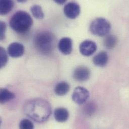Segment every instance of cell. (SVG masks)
Listing matches in <instances>:
<instances>
[{"mask_svg":"<svg viewBox=\"0 0 129 129\" xmlns=\"http://www.w3.org/2000/svg\"><path fill=\"white\" fill-rule=\"evenodd\" d=\"M25 114L38 123L46 121L52 113L49 103L42 99H34L27 101L24 106Z\"/></svg>","mask_w":129,"mask_h":129,"instance_id":"cell-1","label":"cell"},{"mask_svg":"<svg viewBox=\"0 0 129 129\" xmlns=\"http://www.w3.org/2000/svg\"><path fill=\"white\" fill-rule=\"evenodd\" d=\"M33 24L32 17L29 13L24 11L16 12L11 18L10 27L19 34H24L31 28Z\"/></svg>","mask_w":129,"mask_h":129,"instance_id":"cell-2","label":"cell"},{"mask_svg":"<svg viewBox=\"0 0 129 129\" xmlns=\"http://www.w3.org/2000/svg\"><path fill=\"white\" fill-rule=\"evenodd\" d=\"M34 43L39 52L43 54H49L54 49L55 37L49 31H41L35 35Z\"/></svg>","mask_w":129,"mask_h":129,"instance_id":"cell-3","label":"cell"},{"mask_svg":"<svg viewBox=\"0 0 129 129\" xmlns=\"http://www.w3.org/2000/svg\"><path fill=\"white\" fill-rule=\"evenodd\" d=\"M111 29V23L104 18H96L92 21L89 26L90 32L94 35L100 37L107 35Z\"/></svg>","mask_w":129,"mask_h":129,"instance_id":"cell-4","label":"cell"},{"mask_svg":"<svg viewBox=\"0 0 129 129\" xmlns=\"http://www.w3.org/2000/svg\"><path fill=\"white\" fill-rule=\"evenodd\" d=\"M89 97V92L82 86L76 87L72 94V100L76 104L81 105L85 103Z\"/></svg>","mask_w":129,"mask_h":129,"instance_id":"cell-5","label":"cell"},{"mask_svg":"<svg viewBox=\"0 0 129 129\" xmlns=\"http://www.w3.org/2000/svg\"><path fill=\"white\" fill-rule=\"evenodd\" d=\"M63 12L67 18L71 19H75L80 14V7L75 2H69L65 5Z\"/></svg>","mask_w":129,"mask_h":129,"instance_id":"cell-6","label":"cell"},{"mask_svg":"<svg viewBox=\"0 0 129 129\" xmlns=\"http://www.w3.org/2000/svg\"><path fill=\"white\" fill-rule=\"evenodd\" d=\"M97 45L96 43L91 40H86L82 42L79 45L80 53L85 56L92 55L96 50Z\"/></svg>","mask_w":129,"mask_h":129,"instance_id":"cell-7","label":"cell"},{"mask_svg":"<svg viewBox=\"0 0 129 129\" xmlns=\"http://www.w3.org/2000/svg\"><path fill=\"white\" fill-rule=\"evenodd\" d=\"M90 71L88 68L84 66H79L76 68L73 73V78L78 82L87 80L90 77Z\"/></svg>","mask_w":129,"mask_h":129,"instance_id":"cell-8","label":"cell"},{"mask_svg":"<svg viewBox=\"0 0 129 129\" xmlns=\"http://www.w3.org/2000/svg\"><path fill=\"white\" fill-rule=\"evenodd\" d=\"M24 50V46L22 43L13 42L9 45L7 52L11 57L13 58H18L23 55Z\"/></svg>","mask_w":129,"mask_h":129,"instance_id":"cell-9","label":"cell"},{"mask_svg":"<svg viewBox=\"0 0 129 129\" xmlns=\"http://www.w3.org/2000/svg\"><path fill=\"white\" fill-rule=\"evenodd\" d=\"M58 47L59 51L63 54H70L72 51V40L69 37H63L59 40Z\"/></svg>","mask_w":129,"mask_h":129,"instance_id":"cell-10","label":"cell"},{"mask_svg":"<svg viewBox=\"0 0 129 129\" xmlns=\"http://www.w3.org/2000/svg\"><path fill=\"white\" fill-rule=\"evenodd\" d=\"M109 61V56L105 51H101L98 53L93 58L94 64L99 67H104Z\"/></svg>","mask_w":129,"mask_h":129,"instance_id":"cell-11","label":"cell"},{"mask_svg":"<svg viewBox=\"0 0 129 129\" xmlns=\"http://www.w3.org/2000/svg\"><path fill=\"white\" fill-rule=\"evenodd\" d=\"M54 116L56 121L63 123L68 119L69 114L68 110L65 108H58L54 110Z\"/></svg>","mask_w":129,"mask_h":129,"instance_id":"cell-12","label":"cell"},{"mask_svg":"<svg viewBox=\"0 0 129 129\" xmlns=\"http://www.w3.org/2000/svg\"><path fill=\"white\" fill-rule=\"evenodd\" d=\"M70 90V85L66 81H61L57 83L55 88L54 92L58 96H63L66 94Z\"/></svg>","mask_w":129,"mask_h":129,"instance_id":"cell-13","label":"cell"},{"mask_svg":"<svg viewBox=\"0 0 129 129\" xmlns=\"http://www.w3.org/2000/svg\"><path fill=\"white\" fill-rule=\"evenodd\" d=\"M14 6V3L11 0L0 1V14L5 15L11 12Z\"/></svg>","mask_w":129,"mask_h":129,"instance_id":"cell-14","label":"cell"},{"mask_svg":"<svg viewBox=\"0 0 129 129\" xmlns=\"http://www.w3.org/2000/svg\"><path fill=\"white\" fill-rule=\"evenodd\" d=\"M0 95V102L2 104H5L15 98V94L6 88L1 89Z\"/></svg>","mask_w":129,"mask_h":129,"instance_id":"cell-15","label":"cell"},{"mask_svg":"<svg viewBox=\"0 0 129 129\" xmlns=\"http://www.w3.org/2000/svg\"><path fill=\"white\" fill-rule=\"evenodd\" d=\"M105 46L109 49L114 48L117 45L118 38L114 35H109L105 37L104 40Z\"/></svg>","mask_w":129,"mask_h":129,"instance_id":"cell-16","label":"cell"},{"mask_svg":"<svg viewBox=\"0 0 129 129\" xmlns=\"http://www.w3.org/2000/svg\"><path fill=\"white\" fill-rule=\"evenodd\" d=\"M30 11L33 16L36 19H42L44 17V14L42 7L38 5H33L30 8Z\"/></svg>","mask_w":129,"mask_h":129,"instance_id":"cell-17","label":"cell"},{"mask_svg":"<svg viewBox=\"0 0 129 129\" xmlns=\"http://www.w3.org/2000/svg\"><path fill=\"white\" fill-rule=\"evenodd\" d=\"M0 68H2L7 64L8 61V56L5 49L3 47H0Z\"/></svg>","mask_w":129,"mask_h":129,"instance_id":"cell-18","label":"cell"},{"mask_svg":"<svg viewBox=\"0 0 129 129\" xmlns=\"http://www.w3.org/2000/svg\"><path fill=\"white\" fill-rule=\"evenodd\" d=\"M33 123L29 120L25 119L22 120L19 124L20 129H34Z\"/></svg>","mask_w":129,"mask_h":129,"instance_id":"cell-19","label":"cell"},{"mask_svg":"<svg viewBox=\"0 0 129 129\" xmlns=\"http://www.w3.org/2000/svg\"><path fill=\"white\" fill-rule=\"evenodd\" d=\"M84 112L87 115H92L96 110L95 105L92 103H89L84 107Z\"/></svg>","mask_w":129,"mask_h":129,"instance_id":"cell-20","label":"cell"},{"mask_svg":"<svg viewBox=\"0 0 129 129\" xmlns=\"http://www.w3.org/2000/svg\"><path fill=\"white\" fill-rule=\"evenodd\" d=\"M6 30V24L3 21L0 22V40H3L5 38V32Z\"/></svg>","mask_w":129,"mask_h":129,"instance_id":"cell-21","label":"cell"},{"mask_svg":"<svg viewBox=\"0 0 129 129\" xmlns=\"http://www.w3.org/2000/svg\"><path fill=\"white\" fill-rule=\"evenodd\" d=\"M54 2L59 5H62L66 2V1H65V0H55Z\"/></svg>","mask_w":129,"mask_h":129,"instance_id":"cell-22","label":"cell"},{"mask_svg":"<svg viewBox=\"0 0 129 129\" xmlns=\"http://www.w3.org/2000/svg\"><path fill=\"white\" fill-rule=\"evenodd\" d=\"M19 2H25V1H18Z\"/></svg>","mask_w":129,"mask_h":129,"instance_id":"cell-23","label":"cell"}]
</instances>
